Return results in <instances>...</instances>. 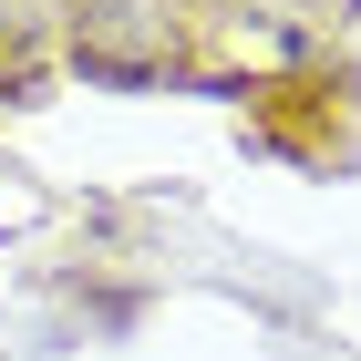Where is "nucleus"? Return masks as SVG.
I'll return each instance as SVG.
<instances>
[{"instance_id":"nucleus-2","label":"nucleus","mask_w":361,"mask_h":361,"mask_svg":"<svg viewBox=\"0 0 361 361\" xmlns=\"http://www.w3.org/2000/svg\"><path fill=\"white\" fill-rule=\"evenodd\" d=\"M300 11H331V21H341V11H361V0H300Z\"/></svg>"},{"instance_id":"nucleus-1","label":"nucleus","mask_w":361,"mask_h":361,"mask_svg":"<svg viewBox=\"0 0 361 361\" xmlns=\"http://www.w3.org/2000/svg\"><path fill=\"white\" fill-rule=\"evenodd\" d=\"M73 62H83L93 83H155V73H166V42H155V21H145L135 0H104V11H83V21H73Z\"/></svg>"}]
</instances>
